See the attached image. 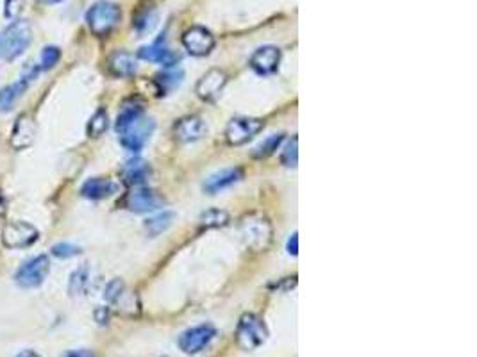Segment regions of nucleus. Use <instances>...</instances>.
I'll list each match as a JSON object with an SVG mask.
<instances>
[{
	"label": "nucleus",
	"mask_w": 477,
	"mask_h": 357,
	"mask_svg": "<svg viewBox=\"0 0 477 357\" xmlns=\"http://www.w3.org/2000/svg\"><path fill=\"white\" fill-rule=\"evenodd\" d=\"M229 221V214L222 209H208L206 213L200 216V225L206 229H217L224 227Z\"/></svg>",
	"instance_id": "27"
},
{
	"label": "nucleus",
	"mask_w": 477,
	"mask_h": 357,
	"mask_svg": "<svg viewBox=\"0 0 477 357\" xmlns=\"http://www.w3.org/2000/svg\"><path fill=\"white\" fill-rule=\"evenodd\" d=\"M173 220H176V214L172 211H163V213L154 214V216L145 221V231L149 232V236L156 238L161 232H165L173 224Z\"/></svg>",
	"instance_id": "22"
},
{
	"label": "nucleus",
	"mask_w": 477,
	"mask_h": 357,
	"mask_svg": "<svg viewBox=\"0 0 477 357\" xmlns=\"http://www.w3.org/2000/svg\"><path fill=\"white\" fill-rule=\"evenodd\" d=\"M183 45L191 55H208L215 47V36L204 27H191L183 34Z\"/></svg>",
	"instance_id": "10"
},
{
	"label": "nucleus",
	"mask_w": 477,
	"mask_h": 357,
	"mask_svg": "<svg viewBox=\"0 0 477 357\" xmlns=\"http://www.w3.org/2000/svg\"><path fill=\"white\" fill-rule=\"evenodd\" d=\"M281 63V50L274 45L259 47L250 57L249 65L257 75H272L276 74Z\"/></svg>",
	"instance_id": "11"
},
{
	"label": "nucleus",
	"mask_w": 477,
	"mask_h": 357,
	"mask_svg": "<svg viewBox=\"0 0 477 357\" xmlns=\"http://www.w3.org/2000/svg\"><path fill=\"white\" fill-rule=\"evenodd\" d=\"M125 207L132 213H151L158 207L163 206V197L147 188L132 190L127 197H125Z\"/></svg>",
	"instance_id": "12"
},
{
	"label": "nucleus",
	"mask_w": 477,
	"mask_h": 357,
	"mask_svg": "<svg viewBox=\"0 0 477 357\" xmlns=\"http://www.w3.org/2000/svg\"><path fill=\"white\" fill-rule=\"evenodd\" d=\"M217 336V331H215L213 325L210 324H202L197 325V327H191L188 331H184L179 338V346L184 353H193L202 352V350L206 348L213 338Z\"/></svg>",
	"instance_id": "8"
},
{
	"label": "nucleus",
	"mask_w": 477,
	"mask_h": 357,
	"mask_svg": "<svg viewBox=\"0 0 477 357\" xmlns=\"http://www.w3.org/2000/svg\"><path fill=\"white\" fill-rule=\"evenodd\" d=\"M288 252H290L291 256H297L299 254V238H297V232H294V234H291L290 240H288Z\"/></svg>",
	"instance_id": "33"
},
{
	"label": "nucleus",
	"mask_w": 477,
	"mask_h": 357,
	"mask_svg": "<svg viewBox=\"0 0 477 357\" xmlns=\"http://www.w3.org/2000/svg\"><path fill=\"white\" fill-rule=\"evenodd\" d=\"M158 26V11L156 8H145L140 9L134 16V29L138 31V34H149L154 31V27Z\"/></svg>",
	"instance_id": "23"
},
{
	"label": "nucleus",
	"mask_w": 477,
	"mask_h": 357,
	"mask_svg": "<svg viewBox=\"0 0 477 357\" xmlns=\"http://www.w3.org/2000/svg\"><path fill=\"white\" fill-rule=\"evenodd\" d=\"M240 179H242V170L240 168L220 170V172L208 177L206 182H204V190H206V193H210V195H215V193L222 192V190L229 188V186H232L235 182H238Z\"/></svg>",
	"instance_id": "17"
},
{
	"label": "nucleus",
	"mask_w": 477,
	"mask_h": 357,
	"mask_svg": "<svg viewBox=\"0 0 477 357\" xmlns=\"http://www.w3.org/2000/svg\"><path fill=\"white\" fill-rule=\"evenodd\" d=\"M138 57L145 59V61H152V63H159L166 68H172L179 61V55L173 54L168 47H165L161 43H152L147 45V47H141L140 52H138Z\"/></svg>",
	"instance_id": "16"
},
{
	"label": "nucleus",
	"mask_w": 477,
	"mask_h": 357,
	"mask_svg": "<svg viewBox=\"0 0 477 357\" xmlns=\"http://www.w3.org/2000/svg\"><path fill=\"white\" fill-rule=\"evenodd\" d=\"M36 136V126H34V120L29 114H20L16 118L15 126H13L11 133V145L16 150H23V148L31 147Z\"/></svg>",
	"instance_id": "14"
},
{
	"label": "nucleus",
	"mask_w": 477,
	"mask_h": 357,
	"mask_svg": "<svg viewBox=\"0 0 477 357\" xmlns=\"http://www.w3.org/2000/svg\"><path fill=\"white\" fill-rule=\"evenodd\" d=\"M183 77H184L183 70L168 68V70H165L163 74H159L158 77H156V82L161 86V92H172V89H176L177 86H181Z\"/></svg>",
	"instance_id": "24"
},
{
	"label": "nucleus",
	"mask_w": 477,
	"mask_h": 357,
	"mask_svg": "<svg viewBox=\"0 0 477 357\" xmlns=\"http://www.w3.org/2000/svg\"><path fill=\"white\" fill-rule=\"evenodd\" d=\"M299 141L297 138H294V140L290 141V143L284 147L283 154H281V161H283L284 166H288V168H295L297 166V161H299Z\"/></svg>",
	"instance_id": "30"
},
{
	"label": "nucleus",
	"mask_w": 477,
	"mask_h": 357,
	"mask_svg": "<svg viewBox=\"0 0 477 357\" xmlns=\"http://www.w3.org/2000/svg\"><path fill=\"white\" fill-rule=\"evenodd\" d=\"M225 82H227L225 72L218 70V68H213V70L206 72V74L198 79L197 86H195V93H197L202 100H215L218 95H220L222 89H224Z\"/></svg>",
	"instance_id": "13"
},
{
	"label": "nucleus",
	"mask_w": 477,
	"mask_h": 357,
	"mask_svg": "<svg viewBox=\"0 0 477 357\" xmlns=\"http://www.w3.org/2000/svg\"><path fill=\"white\" fill-rule=\"evenodd\" d=\"M263 127L264 123L259 118H235V120L229 122L227 129H225V138H227L229 143L238 147V145H243L249 140H252Z\"/></svg>",
	"instance_id": "9"
},
{
	"label": "nucleus",
	"mask_w": 477,
	"mask_h": 357,
	"mask_svg": "<svg viewBox=\"0 0 477 357\" xmlns=\"http://www.w3.org/2000/svg\"><path fill=\"white\" fill-rule=\"evenodd\" d=\"M242 236L245 245L254 252H261L272 241V225L267 218L250 214L242 221Z\"/></svg>",
	"instance_id": "5"
},
{
	"label": "nucleus",
	"mask_w": 477,
	"mask_h": 357,
	"mask_svg": "<svg viewBox=\"0 0 477 357\" xmlns=\"http://www.w3.org/2000/svg\"><path fill=\"white\" fill-rule=\"evenodd\" d=\"M107 67H109L111 74L117 75V77H131L138 70L134 55L125 50H117L114 54H111Z\"/></svg>",
	"instance_id": "19"
},
{
	"label": "nucleus",
	"mask_w": 477,
	"mask_h": 357,
	"mask_svg": "<svg viewBox=\"0 0 477 357\" xmlns=\"http://www.w3.org/2000/svg\"><path fill=\"white\" fill-rule=\"evenodd\" d=\"M149 175H151V168L141 159H132L124 168V177L129 185H144L149 179Z\"/></svg>",
	"instance_id": "21"
},
{
	"label": "nucleus",
	"mask_w": 477,
	"mask_h": 357,
	"mask_svg": "<svg viewBox=\"0 0 477 357\" xmlns=\"http://www.w3.org/2000/svg\"><path fill=\"white\" fill-rule=\"evenodd\" d=\"M88 270L79 268L77 272H74V275L70 277V293L72 295H81L88 290Z\"/></svg>",
	"instance_id": "29"
},
{
	"label": "nucleus",
	"mask_w": 477,
	"mask_h": 357,
	"mask_svg": "<svg viewBox=\"0 0 477 357\" xmlns=\"http://www.w3.org/2000/svg\"><path fill=\"white\" fill-rule=\"evenodd\" d=\"M52 254L59 259H68V258H74V256L81 254V248H79L77 245H72V243H58L52 247Z\"/></svg>",
	"instance_id": "31"
},
{
	"label": "nucleus",
	"mask_w": 477,
	"mask_h": 357,
	"mask_svg": "<svg viewBox=\"0 0 477 357\" xmlns=\"http://www.w3.org/2000/svg\"><path fill=\"white\" fill-rule=\"evenodd\" d=\"M176 138L183 143H191V141L200 140L206 134L208 127L200 116H184L173 127Z\"/></svg>",
	"instance_id": "15"
},
{
	"label": "nucleus",
	"mask_w": 477,
	"mask_h": 357,
	"mask_svg": "<svg viewBox=\"0 0 477 357\" xmlns=\"http://www.w3.org/2000/svg\"><path fill=\"white\" fill-rule=\"evenodd\" d=\"M117 133L127 150L140 152L154 133V120L145 116L141 106H127L117 118Z\"/></svg>",
	"instance_id": "1"
},
{
	"label": "nucleus",
	"mask_w": 477,
	"mask_h": 357,
	"mask_svg": "<svg viewBox=\"0 0 477 357\" xmlns=\"http://www.w3.org/2000/svg\"><path fill=\"white\" fill-rule=\"evenodd\" d=\"M118 190L117 182H113L111 179H104V177H92L88 181L82 185L81 193L82 197L92 200H100L107 199V197L113 195Z\"/></svg>",
	"instance_id": "18"
},
{
	"label": "nucleus",
	"mask_w": 477,
	"mask_h": 357,
	"mask_svg": "<svg viewBox=\"0 0 477 357\" xmlns=\"http://www.w3.org/2000/svg\"><path fill=\"white\" fill-rule=\"evenodd\" d=\"M48 272H50V261H48L47 256H36V258L29 259V261H26L20 266L15 275V280L23 290H33V287L43 284Z\"/></svg>",
	"instance_id": "6"
},
{
	"label": "nucleus",
	"mask_w": 477,
	"mask_h": 357,
	"mask_svg": "<svg viewBox=\"0 0 477 357\" xmlns=\"http://www.w3.org/2000/svg\"><path fill=\"white\" fill-rule=\"evenodd\" d=\"M61 59V50L58 47H45L40 55V70H52Z\"/></svg>",
	"instance_id": "28"
},
{
	"label": "nucleus",
	"mask_w": 477,
	"mask_h": 357,
	"mask_svg": "<svg viewBox=\"0 0 477 357\" xmlns=\"http://www.w3.org/2000/svg\"><path fill=\"white\" fill-rule=\"evenodd\" d=\"M16 357H40L34 350H22L20 353H16Z\"/></svg>",
	"instance_id": "35"
},
{
	"label": "nucleus",
	"mask_w": 477,
	"mask_h": 357,
	"mask_svg": "<svg viewBox=\"0 0 477 357\" xmlns=\"http://www.w3.org/2000/svg\"><path fill=\"white\" fill-rule=\"evenodd\" d=\"M38 229L23 220L9 221L2 231V243L8 248H27L38 240Z\"/></svg>",
	"instance_id": "7"
},
{
	"label": "nucleus",
	"mask_w": 477,
	"mask_h": 357,
	"mask_svg": "<svg viewBox=\"0 0 477 357\" xmlns=\"http://www.w3.org/2000/svg\"><path fill=\"white\" fill-rule=\"evenodd\" d=\"M66 357H95L93 356V352H90V350H72V352L66 353Z\"/></svg>",
	"instance_id": "34"
},
{
	"label": "nucleus",
	"mask_w": 477,
	"mask_h": 357,
	"mask_svg": "<svg viewBox=\"0 0 477 357\" xmlns=\"http://www.w3.org/2000/svg\"><path fill=\"white\" fill-rule=\"evenodd\" d=\"M40 4H47V6H52V4H59V2H63V0H38Z\"/></svg>",
	"instance_id": "37"
},
{
	"label": "nucleus",
	"mask_w": 477,
	"mask_h": 357,
	"mask_svg": "<svg viewBox=\"0 0 477 357\" xmlns=\"http://www.w3.org/2000/svg\"><path fill=\"white\" fill-rule=\"evenodd\" d=\"M122 18V11L117 4L109 0H99L86 13V22L97 36H106L114 27L118 26Z\"/></svg>",
	"instance_id": "3"
},
{
	"label": "nucleus",
	"mask_w": 477,
	"mask_h": 357,
	"mask_svg": "<svg viewBox=\"0 0 477 357\" xmlns=\"http://www.w3.org/2000/svg\"><path fill=\"white\" fill-rule=\"evenodd\" d=\"M33 43V29L26 20H15L11 26L0 33V59L8 63L26 54L27 48Z\"/></svg>",
	"instance_id": "2"
},
{
	"label": "nucleus",
	"mask_w": 477,
	"mask_h": 357,
	"mask_svg": "<svg viewBox=\"0 0 477 357\" xmlns=\"http://www.w3.org/2000/svg\"><path fill=\"white\" fill-rule=\"evenodd\" d=\"M6 214V202H4V197H2V193H0V220L4 218Z\"/></svg>",
	"instance_id": "36"
},
{
	"label": "nucleus",
	"mask_w": 477,
	"mask_h": 357,
	"mask_svg": "<svg viewBox=\"0 0 477 357\" xmlns=\"http://www.w3.org/2000/svg\"><path fill=\"white\" fill-rule=\"evenodd\" d=\"M267 336V325L263 324L259 317L247 313L240 318L238 327H236V341H238L240 348L256 350L257 346L263 345Z\"/></svg>",
	"instance_id": "4"
},
{
	"label": "nucleus",
	"mask_w": 477,
	"mask_h": 357,
	"mask_svg": "<svg viewBox=\"0 0 477 357\" xmlns=\"http://www.w3.org/2000/svg\"><path fill=\"white\" fill-rule=\"evenodd\" d=\"M283 140H284L283 134H272V136H268L263 143H259L256 148H254L252 155L257 159L268 158V155H272L277 150V148H279V145L283 143Z\"/></svg>",
	"instance_id": "26"
},
{
	"label": "nucleus",
	"mask_w": 477,
	"mask_h": 357,
	"mask_svg": "<svg viewBox=\"0 0 477 357\" xmlns=\"http://www.w3.org/2000/svg\"><path fill=\"white\" fill-rule=\"evenodd\" d=\"M29 84V79L22 77L18 82H13V84H8L0 89V113H9L15 107V104L22 99Z\"/></svg>",
	"instance_id": "20"
},
{
	"label": "nucleus",
	"mask_w": 477,
	"mask_h": 357,
	"mask_svg": "<svg viewBox=\"0 0 477 357\" xmlns=\"http://www.w3.org/2000/svg\"><path fill=\"white\" fill-rule=\"evenodd\" d=\"M23 8H26V0H6L4 4L6 16L11 20H16L20 15H22Z\"/></svg>",
	"instance_id": "32"
},
{
	"label": "nucleus",
	"mask_w": 477,
	"mask_h": 357,
	"mask_svg": "<svg viewBox=\"0 0 477 357\" xmlns=\"http://www.w3.org/2000/svg\"><path fill=\"white\" fill-rule=\"evenodd\" d=\"M107 126H109V118H107V113L104 109H99L92 118H90L88 127H86L88 136L90 138L102 136V134L107 131Z\"/></svg>",
	"instance_id": "25"
}]
</instances>
